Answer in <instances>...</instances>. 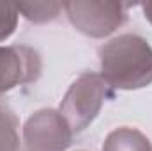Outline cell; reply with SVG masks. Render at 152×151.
<instances>
[{
	"label": "cell",
	"instance_id": "cell-7",
	"mask_svg": "<svg viewBox=\"0 0 152 151\" xmlns=\"http://www.w3.org/2000/svg\"><path fill=\"white\" fill-rule=\"evenodd\" d=\"M0 151H25L16 114L0 105Z\"/></svg>",
	"mask_w": 152,
	"mask_h": 151
},
{
	"label": "cell",
	"instance_id": "cell-10",
	"mask_svg": "<svg viewBox=\"0 0 152 151\" xmlns=\"http://www.w3.org/2000/svg\"><path fill=\"white\" fill-rule=\"evenodd\" d=\"M140 5H142V9H143V16L152 23V2H143V4H140Z\"/></svg>",
	"mask_w": 152,
	"mask_h": 151
},
{
	"label": "cell",
	"instance_id": "cell-8",
	"mask_svg": "<svg viewBox=\"0 0 152 151\" xmlns=\"http://www.w3.org/2000/svg\"><path fill=\"white\" fill-rule=\"evenodd\" d=\"M60 9H62L60 2H21L18 4V11L27 20L36 21V23L55 20Z\"/></svg>",
	"mask_w": 152,
	"mask_h": 151
},
{
	"label": "cell",
	"instance_id": "cell-9",
	"mask_svg": "<svg viewBox=\"0 0 152 151\" xmlns=\"http://www.w3.org/2000/svg\"><path fill=\"white\" fill-rule=\"evenodd\" d=\"M18 4L12 2H0V41H5L9 38L16 25H18Z\"/></svg>",
	"mask_w": 152,
	"mask_h": 151
},
{
	"label": "cell",
	"instance_id": "cell-6",
	"mask_svg": "<svg viewBox=\"0 0 152 151\" xmlns=\"http://www.w3.org/2000/svg\"><path fill=\"white\" fill-rule=\"evenodd\" d=\"M103 151H152V142L136 128H117L104 139Z\"/></svg>",
	"mask_w": 152,
	"mask_h": 151
},
{
	"label": "cell",
	"instance_id": "cell-3",
	"mask_svg": "<svg viewBox=\"0 0 152 151\" xmlns=\"http://www.w3.org/2000/svg\"><path fill=\"white\" fill-rule=\"evenodd\" d=\"M127 2H101V0H71L64 2L62 9L76 30L90 38H106L127 20Z\"/></svg>",
	"mask_w": 152,
	"mask_h": 151
},
{
	"label": "cell",
	"instance_id": "cell-1",
	"mask_svg": "<svg viewBox=\"0 0 152 151\" xmlns=\"http://www.w3.org/2000/svg\"><path fill=\"white\" fill-rule=\"evenodd\" d=\"M101 76L122 91L142 89L152 84V46L136 34H122L99 48Z\"/></svg>",
	"mask_w": 152,
	"mask_h": 151
},
{
	"label": "cell",
	"instance_id": "cell-4",
	"mask_svg": "<svg viewBox=\"0 0 152 151\" xmlns=\"http://www.w3.org/2000/svg\"><path fill=\"white\" fill-rule=\"evenodd\" d=\"M71 141L73 130L60 110H37L23 126L25 151H66L71 146Z\"/></svg>",
	"mask_w": 152,
	"mask_h": 151
},
{
	"label": "cell",
	"instance_id": "cell-2",
	"mask_svg": "<svg viewBox=\"0 0 152 151\" xmlns=\"http://www.w3.org/2000/svg\"><path fill=\"white\" fill-rule=\"evenodd\" d=\"M113 93L104 78L97 73H83L71 84L62 103L60 114L71 126L73 133L85 130L101 110L106 98H112Z\"/></svg>",
	"mask_w": 152,
	"mask_h": 151
},
{
	"label": "cell",
	"instance_id": "cell-5",
	"mask_svg": "<svg viewBox=\"0 0 152 151\" xmlns=\"http://www.w3.org/2000/svg\"><path fill=\"white\" fill-rule=\"evenodd\" d=\"M42 71L39 53L27 44L0 46V94L36 82Z\"/></svg>",
	"mask_w": 152,
	"mask_h": 151
}]
</instances>
